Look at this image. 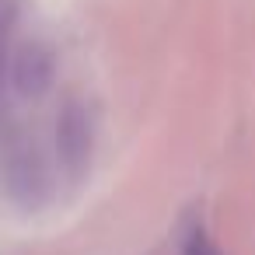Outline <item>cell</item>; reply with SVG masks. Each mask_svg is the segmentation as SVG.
I'll list each match as a JSON object with an SVG mask.
<instances>
[{"label":"cell","mask_w":255,"mask_h":255,"mask_svg":"<svg viewBox=\"0 0 255 255\" xmlns=\"http://www.w3.org/2000/svg\"><path fill=\"white\" fill-rule=\"evenodd\" d=\"M4 35H7V28H0V74H4Z\"/></svg>","instance_id":"5b68a950"},{"label":"cell","mask_w":255,"mask_h":255,"mask_svg":"<svg viewBox=\"0 0 255 255\" xmlns=\"http://www.w3.org/2000/svg\"><path fill=\"white\" fill-rule=\"evenodd\" d=\"M91 150H95V126L91 116L81 102H67L60 119H56V154L60 168L77 182L91 168Z\"/></svg>","instance_id":"6da1fadb"},{"label":"cell","mask_w":255,"mask_h":255,"mask_svg":"<svg viewBox=\"0 0 255 255\" xmlns=\"http://www.w3.org/2000/svg\"><path fill=\"white\" fill-rule=\"evenodd\" d=\"M53 70H56L53 53L46 46H39V42H28V46L18 49L14 67H11V77H14V88L21 95H42L53 84Z\"/></svg>","instance_id":"7a4b0ae2"},{"label":"cell","mask_w":255,"mask_h":255,"mask_svg":"<svg viewBox=\"0 0 255 255\" xmlns=\"http://www.w3.org/2000/svg\"><path fill=\"white\" fill-rule=\"evenodd\" d=\"M11 178H14V192H18V196H25V192H46L42 161H39L35 154H25V157H18V161H14V171H11Z\"/></svg>","instance_id":"3957f363"},{"label":"cell","mask_w":255,"mask_h":255,"mask_svg":"<svg viewBox=\"0 0 255 255\" xmlns=\"http://www.w3.org/2000/svg\"><path fill=\"white\" fill-rule=\"evenodd\" d=\"M182 255H220V248L210 241V234L203 227H192L189 238H185V245H182Z\"/></svg>","instance_id":"277c9868"}]
</instances>
